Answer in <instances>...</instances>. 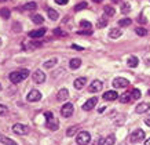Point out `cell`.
<instances>
[{"instance_id":"obj_23","label":"cell","mask_w":150,"mask_h":145,"mask_svg":"<svg viewBox=\"0 0 150 145\" xmlns=\"http://www.w3.org/2000/svg\"><path fill=\"white\" fill-rule=\"evenodd\" d=\"M118 100H120V102H121V104H128V102L132 100V97H131V94L125 93V94L120 95V97H118Z\"/></svg>"},{"instance_id":"obj_50","label":"cell","mask_w":150,"mask_h":145,"mask_svg":"<svg viewBox=\"0 0 150 145\" xmlns=\"http://www.w3.org/2000/svg\"><path fill=\"white\" fill-rule=\"evenodd\" d=\"M147 94H149V95H150V90H149V91H147Z\"/></svg>"},{"instance_id":"obj_5","label":"cell","mask_w":150,"mask_h":145,"mask_svg":"<svg viewBox=\"0 0 150 145\" xmlns=\"http://www.w3.org/2000/svg\"><path fill=\"white\" fill-rule=\"evenodd\" d=\"M13 131L18 136H26L29 133V127L25 126V124H21V123H15L13 126Z\"/></svg>"},{"instance_id":"obj_49","label":"cell","mask_w":150,"mask_h":145,"mask_svg":"<svg viewBox=\"0 0 150 145\" xmlns=\"http://www.w3.org/2000/svg\"><path fill=\"white\" fill-rule=\"evenodd\" d=\"M0 47H1V39H0Z\"/></svg>"},{"instance_id":"obj_38","label":"cell","mask_w":150,"mask_h":145,"mask_svg":"<svg viewBox=\"0 0 150 145\" xmlns=\"http://www.w3.org/2000/svg\"><path fill=\"white\" fill-rule=\"evenodd\" d=\"M106 25H108V21H106L105 18H100L99 21H98V25H96V26H98V28H103V26H106Z\"/></svg>"},{"instance_id":"obj_47","label":"cell","mask_w":150,"mask_h":145,"mask_svg":"<svg viewBox=\"0 0 150 145\" xmlns=\"http://www.w3.org/2000/svg\"><path fill=\"white\" fill-rule=\"evenodd\" d=\"M95 3H102V0H94Z\"/></svg>"},{"instance_id":"obj_16","label":"cell","mask_w":150,"mask_h":145,"mask_svg":"<svg viewBox=\"0 0 150 145\" xmlns=\"http://www.w3.org/2000/svg\"><path fill=\"white\" fill-rule=\"evenodd\" d=\"M69 98V91L66 89H61L57 94V100L58 101H66Z\"/></svg>"},{"instance_id":"obj_2","label":"cell","mask_w":150,"mask_h":145,"mask_svg":"<svg viewBox=\"0 0 150 145\" xmlns=\"http://www.w3.org/2000/svg\"><path fill=\"white\" fill-rule=\"evenodd\" d=\"M44 116H46V119H47V127H48L50 130H52V131H57V130H58V127H59L58 119L54 118L52 112H46Z\"/></svg>"},{"instance_id":"obj_12","label":"cell","mask_w":150,"mask_h":145,"mask_svg":"<svg viewBox=\"0 0 150 145\" xmlns=\"http://www.w3.org/2000/svg\"><path fill=\"white\" fill-rule=\"evenodd\" d=\"M46 28H40V29H35V31H30L29 32V37H32V39H35V37H41L46 35Z\"/></svg>"},{"instance_id":"obj_6","label":"cell","mask_w":150,"mask_h":145,"mask_svg":"<svg viewBox=\"0 0 150 145\" xmlns=\"http://www.w3.org/2000/svg\"><path fill=\"white\" fill-rule=\"evenodd\" d=\"M114 89H125L129 86V80H127L125 77H116L113 82H112Z\"/></svg>"},{"instance_id":"obj_17","label":"cell","mask_w":150,"mask_h":145,"mask_svg":"<svg viewBox=\"0 0 150 145\" xmlns=\"http://www.w3.org/2000/svg\"><path fill=\"white\" fill-rule=\"evenodd\" d=\"M114 142H116V137H114L113 134H110V136H108L106 138L100 140V145H113Z\"/></svg>"},{"instance_id":"obj_33","label":"cell","mask_w":150,"mask_h":145,"mask_svg":"<svg viewBox=\"0 0 150 145\" xmlns=\"http://www.w3.org/2000/svg\"><path fill=\"white\" fill-rule=\"evenodd\" d=\"M32 21L35 24H37V25H39V24H43V22H44V18H43L41 15H39V14H37V15H33V17H32Z\"/></svg>"},{"instance_id":"obj_1","label":"cell","mask_w":150,"mask_h":145,"mask_svg":"<svg viewBox=\"0 0 150 145\" xmlns=\"http://www.w3.org/2000/svg\"><path fill=\"white\" fill-rule=\"evenodd\" d=\"M29 75H30V73H29L28 69H18V71H14V72L10 73L8 77H10V80H11V83L18 84L19 82H22L23 79H26Z\"/></svg>"},{"instance_id":"obj_36","label":"cell","mask_w":150,"mask_h":145,"mask_svg":"<svg viewBox=\"0 0 150 145\" xmlns=\"http://www.w3.org/2000/svg\"><path fill=\"white\" fill-rule=\"evenodd\" d=\"M129 11H131V6L128 4V3H124V4L121 6V13L127 14V13H129Z\"/></svg>"},{"instance_id":"obj_31","label":"cell","mask_w":150,"mask_h":145,"mask_svg":"<svg viewBox=\"0 0 150 145\" xmlns=\"http://www.w3.org/2000/svg\"><path fill=\"white\" fill-rule=\"evenodd\" d=\"M135 33H137L138 36H146V35H147V31H146L145 28L138 26L137 29H135Z\"/></svg>"},{"instance_id":"obj_43","label":"cell","mask_w":150,"mask_h":145,"mask_svg":"<svg viewBox=\"0 0 150 145\" xmlns=\"http://www.w3.org/2000/svg\"><path fill=\"white\" fill-rule=\"evenodd\" d=\"M72 49H74V50H79V51H83V50H84L83 47H79V46H76V44H73Z\"/></svg>"},{"instance_id":"obj_22","label":"cell","mask_w":150,"mask_h":145,"mask_svg":"<svg viewBox=\"0 0 150 145\" xmlns=\"http://www.w3.org/2000/svg\"><path fill=\"white\" fill-rule=\"evenodd\" d=\"M40 46H41L40 41H28L26 44H25V49L26 50H35V49L40 47Z\"/></svg>"},{"instance_id":"obj_4","label":"cell","mask_w":150,"mask_h":145,"mask_svg":"<svg viewBox=\"0 0 150 145\" xmlns=\"http://www.w3.org/2000/svg\"><path fill=\"white\" fill-rule=\"evenodd\" d=\"M74 112V106H73L72 102H66V104L61 108V115L64 116V118H70Z\"/></svg>"},{"instance_id":"obj_28","label":"cell","mask_w":150,"mask_h":145,"mask_svg":"<svg viewBox=\"0 0 150 145\" xmlns=\"http://www.w3.org/2000/svg\"><path fill=\"white\" fill-rule=\"evenodd\" d=\"M131 22H132L131 18H123V19L118 21V25H120V26H129Z\"/></svg>"},{"instance_id":"obj_27","label":"cell","mask_w":150,"mask_h":145,"mask_svg":"<svg viewBox=\"0 0 150 145\" xmlns=\"http://www.w3.org/2000/svg\"><path fill=\"white\" fill-rule=\"evenodd\" d=\"M10 15H11V13H10L8 9H1L0 10V17H1L3 19H8Z\"/></svg>"},{"instance_id":"obj_40","label":"cell","mask_w":150,"mask_h":145,"mask_svg":"<svg viewBox=\"0 0 150 145\" xmlns=\"http://www.w3.org/2000/svg\"><path fill=\"white\" fill-rule=\"evenodd\" d=\"M68 1H69V0H55V3H57V4H61V6L66 4Z\"/></svg>"},{"instance_id":"obj_35","label":"cell","mask_w":150,"mask_h":145,"mask_svg":"<svg viewBox=\"0 0 150 145\" xmlns=\"http://www.w3.org/2000/svg\"><path fill=\"white\" fill-rule=\"evenodd\" d=\"M87 1H81V3H79V4L74 6V11H81L83 9H87Z\"/></svg>"},{"instance_id":"obj_42","label":"cell","mask_w":150,"mask_h":145,"mask_svg":"<svg viewBox=\"0 0 150 145\" xmlns=\"http://www.w3.org/2000/svg\"><path fill=\"white\" fill-rule=\"evenodd\" d=\"M14 32H21L19 29H21V25H17V24H14Z\"/></svg>"},{"instance_id":"obj_30","label":"cell","mask_w":150,"mask_h":145,"mask_svg":"<svg viewBox=\"0 0 150 145\" xmlns=\"http://www.w3.org/2000/svg\"><path fill=\"white\" fill-rule=\"evenodd\" d=\"M77 129H79V126H72V127H69L68 130H66V136H68V137L74 136V134H76V131H77Z\"/></svg>"},{"instance_id":"obj_41","label":"cell","mask_w":150,"mask_h":145,"mask_svg":"<svg viewBox=\"0 0 150 145\" xmlns=\"http://www.w3.org/2000/svg\"><path fill=\"white\" fill-rule=\"evenodd\" d=\"M83 33H84V35H91L92 32H91V29H87V31H80V32H79V35H83Z\"/></svg>"},{"instance_id":"obj_7","label":"cell","mask_w":150,"mask_h":145,"mask_svg":"<svg viewBox=\"0 0 150 145\" xmlns=\"http://www.w3.org/2000/svg\"><path fill=\"white\" fill-rule=\"evenodd\" d=\"M145 138V131L142 130V129H138L132 133L131 136H129V141H131L132 144H135V142H139Z\"/></svg>"},{"instance_id":"obj_19","label":"cell","mask_w":150,"mask_h":145,"mask_svg":"<svg viewBox=\"0 0 150 145\" xmlns=\"http://www.w3.org/2000/svg\"><path fill=\"white\" fill-rule=\"evenodd\" d=\"M0 142H1L3 145H18L14 140H11V138H8V137H6V136H3V134H0Z\"/></svg>"},{"instance_id":"obj_39","label":"cell","mask_w":150,"mask_h":145,"mask_svg":"<svg viewBox=\"0 0 150 145\" xmlns=\"http://www.w3.org/2000/svg\"><path fill=\"white\" fill-rule=\"evenodd\" d=\"M55 35H61V36H66V33H65V32H62V31H61V29H59V28H58V29H55Z\"/></svg>"},{"instance_id":"obj_20","label":"cell","mask_w":150,"mask_h":145,"mask_svg":"<svg viewBox=\"0 0 150 145\" xmlns=\"http://www.w3.org/2000/svg\"><path fill=\"white\" fill-rule=\"evenodd\" d=\"M121 29L120 28H113V29H110V32H109V36L112 37V39H117V37H120L121 36Z\"/></svg>"},{"instance_id":"obj_24","label":"cell","mask_w":150,"mask_h":145,"mask_svg":"<svg viewBox=\"0 0 150 145\" xmlns=\"http://www.w3.org/2000/svg\"><path fill=\"white\" fill-rule=\"evenodd\" d=\"M57 62H58V59H57V58H51V59H47V61L43 64V65H44V68L50 69V68H54Z\"/></svg>"},{"instance_id":"obj_13","label":"cell","mask_w":150,"mask_h":145,"mask_svg":"<svg viewBox=\"0 0 150 145\" xmlns=\"http://www.w3.org/2000/svg\"><path fill=\"white\" fill-rule=\"evenodd\" d=\"M120 95L117 94V91H114V90H110V91H106L103 94V100L106 101H114L116 98H118Z\"/></svg>"},{"instance_id":"obj_10","label":"cell","mask_w":150,"mask_h":145,"mask_svg":"<svg viewBox=\"0 0 150 145\" xmlns=\"http://www.w3.org/2000/svg\"><path fill=\"white\" fill-rule=\"evenodd\" d=\"M96 104H98V98H96V97H92V98H90L88 101H86V102L83 104V109L88 112V111H91Z\"/></svg>"},{"instance_id":"obj_11","label":"cell","mask_w":150,"mask_h":145,"mask_svg":"<svg viewBox=\"0 0 150 145\" xmlns=\"http://www.w3.org/2000/svg\"><path fill=\"white\" fill-rule=\"evenodd\" d=\"M102 87H103V84H102L100 80H94V82L91 83V86L88 87V91H90V93H99V91L102 90Z\"/></svg>"},{"instance_id":"obj_44","label":"cell","mask_w":150,"mask_h":145,"mask_svg":"<svg viewBox=\"0 0 150 145\" xmlns=\"http://www.w3.org/2000/svg\"><path fill=\"white\" fill-rule=\"evenodd\" d=\"M139 22H141V24H146V19H145V17H143V15H141V17H139Z\"/></svg>"},{"instance_id":"obj_34","label":"cell","mask_w":150,"mask_h":145,"mask_svg":"<svg viewBox=\"0 0 150 145\" xmlns=\"http://www.w3.org/2000/svg\"><path fill=\"white\" fill-rule=\"evenodd\" d=\"M80 26L84 28V29H91V28H92V24L90 22V21H86V19H83V21H80Z\"/></svg>"},{"instance_id":"obj_25","label":"cell","mask_w":150,"mask_h":145,"mask_svg":"<svg viewBox=\"0 0 150 145\" xmlns=\"http://www.w3.org/2000/svg\"><path fill=\"white\" fill-rule=\"evenodd\" d=\"M103 11H105V14H106L108 17H113L114 14H116V9H113L112 6H105Z\"/></svg>"},{"instance_id":"obj_29","label":"cell","mask_w":150,"mask_h":145,"mask_svg":"<svg viewBox=\"0 0 150 145\" xmlns=\"http://www.w3.org/2000/svg\"><path fill=\"white\" fill-rule=\"evenodd\" d=\"M131 97L134 98V100H139V98L142 97L141 90H138V89H134V90L131 91Z\"/></svg>"},{"instance_id":"obj_52","label":"cell","mask_w":150,"mask_h":145,"mask_svg":"<svg viewBox=\"0 0 150 145\" xmlns=\"http://www.w3.org/2000/svg\"><path fill=\"white\" fill-rule=\"evenodd\" d=\"M0 90H1V87H0Z\"/></svg>"},{"instance_id":"obj_48","label":"cell","mask_w":150,"mask_h":145,"mask_svg":"<svg viewBox=\"0 0 150 145\" xmlns=\"http://www.w3.org/2000/svg\"><path fill=\"white\" fill-rule=\"evenodd\" d=\"M118 1H120V0H113V3H118Z\"/></svg>"},{"instance_id":"obj_9","label":"cell","mask_w":150,"mask_h":145,"mask_svg":"<svg viewBox=\"0 0 150 145\" xmlns=\"http://www.w3.org/2000/svg\"><path fill=\"white\" fill-rule=\"evenodd\" d=\"M33 80H35V83H44V80H46V75H44V72L43 71H40V69H36L35 72H33L32 75Z\"/></svg>"},{"instance_id":"obj_26","label":"cell","mask_w":150,"mask_h":145,"mask_svg":"<svg viewBox=\"0 0 150 145\" xmlns=\"http://www.w3.org/2000/svg\"><path fill=\"white\" fill-rule=\"evenodd\" d=\"M47 15H48V18L52 19V21H57V19H58V13H57L55 10H52V9L47 10Z\"/></svg>"},{"instance_id":"obj_3","label":"cell","mask_w":150,"mask_h":145,"mask_svg":"<svg viewBox=\"0 0 150 145\" xmlns=\"http://www.w3.org/2000/svg\"><path fill=\"white\" fill-rule=\"evenodd\" d=\"M91 141V136L88 131H80L76 137V142L77 145H88Z\"/></svg>"},{"instance_id":"obj_37","label":"cell","mask_w":150,"mask_h":145,"mask_svg":"<svg viewBox=\"0 0 150 145\" xmlns=\"http://www.w3.org/2000/svg\"><path fill=\"white\" fill-rule=\"evenodd\" d=\"M8 114V108L6 106V105L0 104V116H4V115Z\"/></svg>"},{"instance_id":"obj_45","label":"cell","mask_w":150,"mask_h":145,"mask_svg":"<svg viewBox=\"0 0 150 145\" xmlns=\"http://www.w3.org/2000/svg\"><path fill=\"white\" fill-rule=\"evenodd\" d=\"M145 123L147 124V126H150V116H147V118L145 119Z\"/></svg>"},{"instance_id":"obj_32","label":"cell","mask_w":150,"mask_h":145,"mask_svg":"<svg viewBox=\"0 0 150 145\" xmlns=\"http://www.w3.org/2000/svg\"><path fill=\"white\" fill-rule=\"evenodd\" d=\"M23 9L28 10V11H33V10H36V9H37V4L35 3V1H32V3H28V4L23 6Z\"/></svg>"},{"instance_id":"obj_15","label":"cell","mask_w":150,"mask_h":145,"mask_svg":"<svg viewBox=\"0 0 150 145\" xmlns=\"http://www.w3.org/2000/svg\"><path fill=\"white\" fill-rule=\"evenodd\" d=\"M150 108V105L147 104V102H141V104H138V106L135 108V112L137 114H145V112H147Z\"/></svg>"},{"instance_id":"obj_14","label":"cell","mask_w":150,"mask_h":145,"mask_svg":"<svg viewBox=\"0 0 150 145\" xmlns=\"http://www.w3.org/2000/svg\"><path fill=\"white\" fill-rule=\"evenodd\" d=\"M86 83H87V77H77L74 80V83H73V86H74V89H77V90H81L83 87L86 86Z\"/></svg>"},{"instance_id":"obj_51","label":"cell","mask_w":150,"mask_h":145,"mask_svg":"<svg viewBox=\"0 0 150 145\" xmlns=\"http://www.w3.org/2000/svg\"><path fill=\"white\" fill-rule=\"evenodd\" d=\"M0 1H7V0H0Z\"/></svg>"},{"instance_id":"obj_8","label":"cell","mask_w":150,"mask_h":145,"mask_svg":"<svg viewBox=\"0 0 150 145\" xmlns=\"http://www.w3.org/2000/svg\"><path fill=\"white\" fill-rule=\"evenodd\" d=\"M26 100L29 102H36V101H40L41 100V93L39 90H30L29 94L26 95Z\"/></svg>"},{"instance_id":"obj_18","label":"cell","mask_w":150,"mask_h":145,"mask_svg":"<svg viewBox=\"0 0 150 145\" xmlns=\"http://www.w3.org/2000/svg\"><path fill=\"white\" fill-rule=\"evenodd\" d=\"M69 66H70V69H77L81 66V59L80 58H72L70 61H69Z\"/></svg>"},{"instance_id":"obj_21","label":"cell","mask_w":150,"mask_h":145,"mask_svg":"<svg viewBox=\"0 0 150 145\" xmlns=\"http://www.w3.org/2000/svg\"><path fill=\"white\" fill-rule=\"evenodd\" d=\"M138 64H139V59H138L137 57H134V55H131L127 61V65L129 66V68H137Z\"/></svg>"},{"instance_id":"obj_46","label":"cell","mask_w":150,"mask_h":145,"mask_svg":"<svg viewBox=\"0 0 150 145\" xmlns=\"http://www.w3.org/2000/svg\"><path fill=\"white\" fill-rule=\"evenodd\" d=\"M145 145H150V138H147V140L145 141Z\"/></svg>"}]
</instances>
